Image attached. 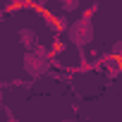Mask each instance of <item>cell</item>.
Masks as SVG:
<instances>
[{
	"instance_id": "6da1fadb",
	"label": "cell",
	"mask_w": 122,
	"mask_h": 122,
	"mask_svg": "<svg viewBox=\"0 0 122 122\" xmlns=\"http://www.w3.org/2000/svg\"><path fill=\"white\" fill-rule=\"evenodd\" d=\"M50 67V50L48 48H29V53L24 55V70L31 77H43Z\"/></svg>"
},
{
	"instance_id": "7a4b0ae2",
	"label": "cell",
	"mask_w": 122,
	"mask_h": 122,
	"mask_svg": "<svg viewBox=\"0 0 122 122\" xmlns=\"http://www.w3.org/2000/svg\"><path fill=\"white\" fill-rule=\"evenodd\" d=\"M67 36H70V41H72L74 46H86V43H91V38H93L91 17H81V19L72 22L70 29H67Z\"/></svg>"
},
{
	"instance_id": "3957f363",
	"label": "cell",
	"mask_w": 122,
	"mask_h": 122,
	"mask_svg": "<svg viewBox=\"0 0 122 122\" xmlns=\"http://www.w3.org/2000/svg\"><path fill=\"white\" fill-rule=\"evenodd\" d=\"M36 41H38V34L34 29H22L19 31V43L26 46V48H36Z\"/></svg>"
},
{
	"instance_id": "277c9868",
	"label": "cell",
	"mask_w": 122,
	"mask_h": 122,
	"mask_svg": "<svg viewBox=\"0 0 122 122\" xmlns=\"http://www.w3.org/2000/svg\"><path fill=\"white\" fill-rule=\"evenodd\" d=\"M60 7H62L65 12H72L79 7V0H60Z\"/></svg>"
},
{
	"instance_id": "5b68a950",
	"label": "cell",
	"mask_w": 122,
	"mask_h": 122,
	"mask_svg": "<svg viewBox=\"0 0 122 122\" xmlns=\"http://www.w3.org/2000/svg\"><path fill=\"white\" fill-rule=\"evenodd\" d=\"M112 55H117V57H122V41H117V43L112 46Z\"/></svg>"
},
{
	"instance_id": "8992f818",
	"label": "cell",
	"mask_w": 122,
	"mask_h": 122,
	"mask_svg": "<svg viewBox=\"0 0 122 122\" xmlns=\"http://www.w3.org/2000/svg\"><path fill=\"white\" fill-rule=\"evenodd\" d=\"M120 74V67H108V77H117Z\"/></svg>"
},
{
	"instance_id": "52a82bcc",
	"label": "cell",
	"mask_w": 122,
	"mask_h": 122,
	"mask_svg": "<svg viewBox=\"0 0 122 122\" xmlns=\"http://www.w3.org/2000/svg\"><path fill=\"white\" fill-rule=\"evenodd\" d=\"M36 3H38V5H46V3H50V0H36Z\"/></svg>"
}]
</instances>
